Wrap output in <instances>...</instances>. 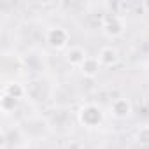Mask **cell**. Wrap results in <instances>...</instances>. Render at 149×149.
<instances>
[{
    "mask_svg": "<svg viewBox=\"0 0 149 149\" xmlns=\"http://www.w3.org/2000/svg\"><path fill=\"white\" fill-rule=\"evenodd\" d=\"M77 121L84 128H98L104 123V111L97 104H86L77 111Z\"/></svg>",
    "mask_w": 149,
    "mask_h": 149,
    "instance_id": "6da1fadb",
    "label": "cell"
},
{
    "mask_svg": "<svg viewBox=\"0 0 149 149\" xmlns=\"http://www.w3.org/2000/svg\"><path fill=\"white\" fill-rule=\"evenodd\" d=\"M102 32L109 39H118L126 32V21L119 14H105L102 21Z\"/></svg>",
    "mask_w": 149,
    "mask_h": 149,
    "instance_id": "7a4b0ae2",
    "label": "cell"
},
{
    "mask_svg": "<svg viewBox=\"0 0 149 149\" xmlns=\"http://www.w3.org/2000/svg\"><path fill=\"white\" fill-rule=\"evenodd\" d=\"M44 39H46V44L51 49H54V51L65 49L70 44V33L63 26H51V28H47Z\"/></svg>",
    "mask_w": 149,
    "mask_h": 149,
    "instance_id": "3957f363",
    "label": "cell"
},
{
    "mask_svg": "<svg viewBox=\"0 0 149 149\" xmlns=\"http://www.w3.org/2000/svg\"><path fill=\"white\" fill-rule=\"evenodd\" d=\"M133 112V105L130 102V98H125V97H119L116 100H112L111 104V114L112 118L116 119H128Z\"/></svg>",
    "mask_w": 149,
    "mask_h": 149,
    "instance_id": "277c9868",
    "label": "cell"
},
{
    "mask_svg": "<svg viewBox=\"0 0 149 149\" xmlns=\"http://www.w3.org/2000/svg\"><path fill=\"white\" fill-rule=\"evenodd\" d=\"M88 58V53L84 47L81 46H70L67 51H65V61L70 65V67H81Z\"/></svg>",
    "mask_w": 149,
    "mask_h": 149,
    "instance_id": "5b68a950",
    "label": "cell"
},
{
    "mask_svg": "<svg viewBox=\"0 0 149 149\" xmlns=\"http://www.w3.org/2000/svg\"><path fill=\"white\" fill-rule=\"evenodd\" d=\"M97 58L102 67H114L119 61V51L114 46H104V47H100Z\"/></svg>",
    "mask_w": 149,
    "mask_h": 149,
    "instance_id": "8992f818",
    "label": "cell"
},
{
    "mask_svg": "<svg viewBox=\"0 0 149 149\" xmlns=\"http://www.w3.org/2000/svg\"><path fill=\"white\" fill-rule=\"evenodd\" d=\"M100 68H102V65H100L98 58H97V56H88L86 61L79 67V72L83 74L86 79H95V77L98 76Z\"/></svg>",
    "mask_w": 149,
    "mask_h": 149,
    "instance_id": "52a82bcc",
    "label": "cell"
},
{
    "mask_svg": "<svg viewBox=\"0 0 149 149\" xmlns=\"http://www.w3.org/2000/svg\"><path fill=\"white\" fill-rule=\"evenodd\" d=\"M2 93H6V95L13 97V98H16V100H21V98L28 93V90H26L21 83H18V81H11V83L4 84Z\"/></svg>",
    "mask_w": 149,
    "mask_h": 149,
    "instance_id": "ba28073f",
    "label": "cell"
},
{
    "mask_svg": "<svg viewBox=\"0 0 149 149\" xmlns=\"http://www.w3.org/2000/svg\"><path fill=\"white\" fill-rule=\"evenodd\" d=\"M18 104H19V100L9 97V95H6V93H2V97H0V109H2L4 114L14 112V109L18 107Z\"/></svg>",
    "mask_w": 149,
    "mask_h": 149,
    "instance_id": "9c48e42d",
    "label": "cell"
},
{
    "mask_svg": "<svg viewBox=\"0 0 149 149\" xmlns=\"http://www.w3.org/2000/svg\"><path fill=\"white\" fill-rule=\"evenodd\" d=\"M135 140L142 147H149V125H142L135 132Z\"/></svg>",
    "mask_w": 149,
    "mask_h": 149,
    "instance_id": "30bf717a",
    "label": "cell"
},
{
    "mask_svg": "<svg viewBox=\"0 0 149 149\" xmlns=\"http://www.w3.org/2000/svg\"><path fill=\"white\" fill-rule=\"evenodd\" d=\"M65 149H84V144L81 140H68L65 144Z\"/></svg>",
    "mask_w": 149,
    "mask_h": 149,
    "instance_id": "8fae6325",
    "label": "cell"
}]
</instances>
